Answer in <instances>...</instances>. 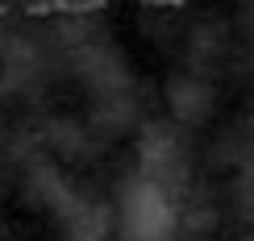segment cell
<instances>
[{
    "instance_id": "6da1fadb",
    "label": "cell",
    "mask_w": 254,
    "mask_h": 241,
    "mask_svg": "<svg viewBox=\"0 0 254 241\" xmlns=\"http://www.w3.org/2000/svg\"><path fill=\"white\" fill-rule=\"evenodd\" d=\"M113 229L121 241H175L179 233V183L158 179L146 166H129L113 195Z\"/></svg>"
}]
</instances>
